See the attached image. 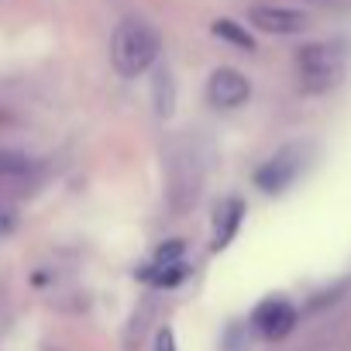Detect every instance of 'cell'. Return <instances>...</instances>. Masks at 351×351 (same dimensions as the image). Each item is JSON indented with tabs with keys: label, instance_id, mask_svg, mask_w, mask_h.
<instances>
[{
	"label": "cell",
	"instance_id": "obj_3",
	"mask_svg": "<svg viewBox=\"0 0 351 351\" xmlns=\"http://www.w3.org/2000/svg\"><path fill=\"white\" fill-rule=\"evenodd\" d=\"M252 97V83L245 73L231 69V66H221L210 73V83H207V100L221 110H234L241 107L245 100Z\"/></svg>",
	"mask_w": 351,
	"mask_h": 351
},
{
	"label": "cell",
	"instance_id": "obj_6",
	"mask_svg": "<svg viewBox=\"0 0 351 351\" xmlns=\"http://www.w3.org/2000/svg\"><path fill=\"white\" fill-rule=\"evenodd\" d=\"M241 217H245V204H241L238 197H228V200L217 204V210H214L210 252H224V248L234 241V234H238V228H241Z\"/></svg>",
	"mask_w": 351,
	"mask_h": 351
},
{
	"label": "cell",
	"instance_id": "obj_7",
	"mask_svg": "<svg viewBox=\"0 0 351 351\" xmlns=\"http://www.w3.org/2000/svg\"><path fill=\"white\" fill-rule=\"evenodd\" d=\"M293 320H296V313H293V306L286 303V300H265L258 310H255V327L265 334V337H282L289 327H293Z\"/></svg>",
	"mask_w": 351,
	"mask_h": 351
},
{
	"label": "cell",
	"instance_id": "obj_1",
	"mask_svg": "<svg viewBox=\"0 0 351 351\" xmlns=\"http://www.w3.org/2000/svg\"><path fill=\"white\" fill-rule=\"evenodd\" d=\"M158 52H162V38L148 21H124L110 38V62L124 80H134L145 69H152Z\"/></svg>",
	"mask_w": 351,
	"mask_h": 351
},
{
	"label": "cell",
	"instance_id": "obj_4",
	"mask_svg": "<svg viewBox=\"0 0 351 351\" xmlns=\"http://www.w3.org/2000/svg\"><path fill=\"white\" fill-rule=\"evenodd\" d=\"M248 21H252L258 32H265V35H300V32L310 25V18H306L303 11H293V8H272V4H258V8H252V11H248Z\"/></svg>",
	"mask_w": 351,
	"mask_h": 351
},
{
	"label": "cell",
	"instance_id": "obj_10",
	"mask_svg": "<svg viewBox=\"0 0 351 351\" xmlns=\"http://www.w3.org/2000/svg\"><path fill=\"white\" fill-rule=\"evenodd\" d=\"M32 169L28 155L21 152H11V148H0V183H8V180H21V176Z\"/></svg>",
	"mask_w": 351,
	"mask_h": 351
},
{
	"label": "cell",
	"instance_id": "obj_2",
	"mask_svg": "<svg viewBox=\"0 0 351 351\" xmlns=\"http://www.w3.org/2000/svg\"><path fill=\"white\" fill-rule=\"evenodd\" d=\"M296 69H300V83H303L306 93H324V90H334L344 80V56H341L337 45L313 42V45L300 49Z\"/></svg>",
	"mask_w": 351,
	"mask_h": 351
},
{
	"label": "cell",
	"instance_id": "obj_8",
	"mask_svg": "<svg viewBox=\"0 0 351 351\" xmlns=\"http://www.w3.org/2000/svg\"><path fill=\"white\" fill-rule=\"evenodd\" d=\"M152 100H155L158 117H169L176 110V83H172V73L165 66L155 69V76H152Z\"/></svg>",
	"mask_w": 351,
	"mask_h": 351
},
{
	"label": "cell",
	"instance_id": "obj_11",
	"mask_svg": "<svg viewBox=\"0 0 351 351\" xmlns=\"http://www.w3.org/2000/svg\"><path fill=\"white\" fill-rule=\"evenodd\" d=\"M180 255H183V241H169V245H162V248H158L155 262L169 265V262H180Z\"/></svg>",
	"mask_w": 351,
	"mask_h": 351
},
{
	"label": "cell",
	"instance_id": "obj_5",
	"mask_svg": "<svg viewBox=\"0 0 351 351\" xmlns=\"http://www.w3.org/2000/svg\"><path fill=\"white\" fill-rule=\"evenodd\" d=\"M296 172H300V162H296V152L286 148L279 155H272L258 172H255V183L265 190V193H282L293 180H296Z\"/></svg>",
	"mask_w": 351,
	"mask_h": 351
},
{
	"label": "cell",
	"instance_id": "obj_12",
	"mask_svg": "<svg viewBox=\"0 0 351 351\" xmlns=\"http://www.w3.org/2000/svg\"><path fill=\"white\" fill-rule=\"evenodd\" d=\"M155 351H180V348H176V334H172L169 327L158 330V337H155Z\"/></svg>",
	"mask_w": 351,
	"mask_h": 351
},
{
	"label": "cell",
	"instance_id": "obj_9",
	"mask_svg": "<svg viewBox=\"0 0 351 351\" xmlns=\"http://www.w3.org/2000/svg\"><path fill=\"white\" fill-rule=\"evenodd\" d=\"M214 35H217V38H224V42H231V45H238V49H245V52H252V49H255L252 35H248L238 21H231V18H217V21H214Z\"/></svg>",
	"mask_w": 351,
	"mask_h": 351
}]
</instances>
